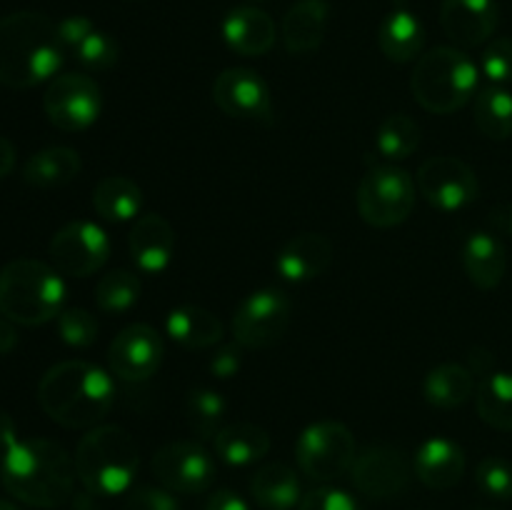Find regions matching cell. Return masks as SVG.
Instances as JSON below:
<instances>
[{
  "label": "cell",
  "mask_w": 512,
  "mask_h": 510,
  "mask_svg": "<svg viewBox=\"0 0 512 510\" xmlns=\"http://www.w3.org/2000/svg\"><path fill=\"white\" fill-rule=\"evenodd\" d=\"M165 345L155 328L133 323L120 330L108 348V365L113 378L123 383H143L158 373Z\"/></svg>",
  "instance_id": "obj_15"
},
{
  "label": "cell",
  "mask_w": 512,
  "mask_h": 510,
  "mask_svg": "<svg viewBox=\"0 0 512 510\" xmlns=\"http://www.w3.org/2000/svg\"><path fill=\"white\" fill-rule=\"evenodd\" d=\"M293 305L280 288H260L243 298L233 315L235 343L248 350H265L280 343L290 325Z\"/></svg>",
  "instance_id": "obj_9"
},
{
  "label": "cell",
  "mask_w": 512,
  "mask_h": 510,
  "mask_svg": "<svg viewBox=\"0 0 512 510\" xmlns=\"http://www.w3.org/2000/svg\"><path fill=\"white\" fill-rule=\"evenodd\" d=\"M375 148L385 160H408L420 148V125L405 113L388 115L378 125Z\"/></svg>",
  "instance_id": "obj_34"
},
{
  "label": "cell",
  "mask_w": 512,
  "mask_h": 510,
  "mask_svg": "<svg viewBox=\"0 0 512 510\" xmlns=\"http://www.w3.org/2000/svg\"><path fill=\"white\" fill-rule=\"evenodd\" d=\"M415 198L418 185L408 170L398 165H375L360 180L355 203L365 223L385 230L410 218Z\"/></svg>",
  "instance_id": "obj_7"
},
{
  "label": "cell",
  "mask_w": 512,
  "mask_h": 510,
  "mask_svg": "<svg viewBox=\"0 0 512 510\" xmlns=\"http://www.w3.org/2000/svg\"><path fill=\"white\" fill-rule=\"evenodd\" d=\"M355 455H358V445H355L353 430L338 420H320V423L308 425L295 443L300 470L318 483H330L350 473Z\"/></svg>",
  "instance_id": "obj_8"
},
{
  "label": "cell",
  "mask_w": 512,
  "mask_h": 510,
  "mask_svg": "<svg viewBox=\"0 0 512 510\" xmlns=\"http://www.w3.org/2000/svg\"><path fill=\"white\" fill-rule=\"evenodd\" d=\"M100 325L93 313L83 308H68L58 315V335L70 348H88L98 340Z\"/></svg>",
  "instance_id": "obj_38"
},
{
  "label": "cell",
  "mask_w": 512,
  "mask_h": 510,
  "mask_svg": "<svg viewBox=\"0 0 512 510\" xmlns=\"http://www.w3.org/2000/svg\"><path fill=\"white\" fill-rule=\"evenodd\" d=\"M65 60L58 23L43 13L20 10L0 18V83L35 88L58 75Z\"/></svg>",
  "instance_id": "obj_2"
},
{
  "label": "cell",
  "mask_w": 512,
  "mask_h": 510,
  "mask_svg": "<svg viewBox=\"0 0 512 510\" xmlns=\"http://www.w3.org/2000/svg\"><path fill=\"white\" fill-rule=\"evenodd\" d=\"M275 23L265 10L243 5L225 15L223 20V40L233 53L245 58H258L265 55L275 45Z\"/></svg>",
  "instance_id": "obj_22"
},
{
  "label": "cell",
  "mask_w": 512,
  "mask_h": 510,
  "mask_svg": "<svg viewBox=\"0 0 512 510\" xmlns=\"http://www.w3.org/2000/svg\"><path fill=\"white\" fill-rule=\"evenodd\" d=\"M475 408L490 428L512 433V373L493 370L483 375L475 390Z\"/></svg>",
  "instance_id": "obj_31"
},
{
  "label": "cell",
  "mask_w": 512,
  "mask_h": 510,
  "mask_svg": "<svg viewBox=\"0 0 512 510\" xmlns=\"http://www.w3.org/2000/svg\"><path fill=\"white\" fill-rule=\"evenodd\" d=\"M80 168H83V160L78 150L55 145V148H43L30 155L23 168V178L33 188H58L78 178Z\"/></svg>",
  "instance_id": "obj_30"
},
{
  "label": "cell",
  "mask_w": 512,
  "mask_h": 510,
  "mask_svg": "<svg viewBox=\"0 0 512 510\" xmlns=\"http://www.w3.org/2000/svg\"><path fill=\"white\" fill-rule=\"evenodd\" d=\"M418 193L443 213H455L473 205L480 195V180L465 160L455 155H435L418 170Z\"/></svg>",
  "instance_id": "obj_13"
},
{
  "label": "cell",
  "mask_w": 512,
  "mask_h": 510,
  "mask_svg": "<svg viewBox=\"0 0 512 510\" xmlns=\"http://www.w3.org/2000/svg\"><path fill=\"white\" fill-rule=\"evenodd\" d=\"M298 510H363L358 500L348 493V490L333 488V485H323V488L310 490L303 495Z\"/></svg>",
  "instance_id": "obj_41"
},
{
  "label": "cell",
  "mask_w": 512,
  "mask_h": 510,
  "mask_svg": "<svg viewBox=\"0 0 512 510\" xmlns=\"http://www.w3.org/2000/svg\"><path fill=\"white\" fill-rule=\"evenodd\" d=\"M0 510H20V508L15 503H10V500H0Z\"/></svg>",
  "instance_id": "obj_49"
},
{
  "label": "cell",
  "mask_w": 512,
  "mask_h": 510,
  "mask_svg": "<svg viewBox=\"0 0 512 510\" xmlns=\"http://www.w3.org/2000/svg\"><path fill=\"white\" fill-rule=\"evenodd\" d=\"M423 395L433 408L453 410L475 395V373L460 363H440L425 375Z\"/></svg>",
  "instance_id": "obj_29"
},
{
  "label": "cell",
  "mask_w": 512,
  "mask_h": 510,
  "mask_svg": "<svg viewBox=\"0 0 512 510\" xmlns=\"http://www.w3.org/2000/svg\"><path fill=\"white\" fill-rule=\"evenodd\" d=\"M165 333L183 348L203 350L223 340V323L200 305H178L165 318Z\"/></svg>",
  "instance_id": "obj_26"
},
{
  "label": "cell",
  "mask_w": 512,
  "mask_h": 510,
  "mask_svg": "<svg viewBox=\"0 0 512 510\" xmlns=\"http://www.w3.org/2000/svg\"><path fill=\"white\" fill-rule=\"evenodd\" d=\"M15 168V148L5 135H0V180L5 175H10V170Z\"/></svg>",
  "instance_id": "obj_47"
},
{
  "label": "cell",
  "mask_w": 512,
  "mask_h": 510,
  "mask_svg": "<svg viewBox=\"0 0 512 510\" xmlns=\"http://www.w3.org/2000/svg\"><path fill=\"white\" fill-rule=\"evenodd\" d=\"M480 75L490 85H512V38H495L480 55Z\"/></svg>",
  "instance_id": "obj_39"
},
{
  "label": "cell",
  "mask_w": 512,
  "mask_h": 510,
  "mask_svg": "<svg viewBox=\"0 0 512 510\" xmlns=\"http://www.w3.org/2000/svg\"><path fill=\"white\" fill-rule=\"evenodd\" d=\"M333 263V240L323 233L293 235L275 255V270L288 283H310Z\"/></svg>",
  "instance_id": "obj_18"
},
{
  "label": "cell",
  "mask_w": 512,
  "mask_h": 510,
  "mask_svg": "<svg viewBox=\"0 0 512 510\" xmlns=\"http://www.w3.org/2000/svg\"><path fill=\"white\" fill-rule=\"evenodd\" d=\"M95 30L93 20L85 18V15H70V18L60 20L58 23V35L60 43L65 45V50H75L90 33Z\"/></svg>",
  "instance_id": "obj_43"
},
{
  "label": "cell",
  "mask_w": 512,
  "mask_h": 510,
  "mask_svg": "<svg viewBox=\"0 0 512 510\" xmlns=\"http://www.w3.org/2000/svg\"><path fill=\"white\" fill-rule=\"evenodd\" d=\"M38 400L63 428H95L115 405L113 373L88 360H65L40 378Z\"/></svg>",
  "instance_id": "obj_3"
},
{
  "label": "cell",
  "mask_w": 512,
  "mask_h": 510,
  "mask_svg": "<svg viewBox=\"0 0 512 510\" xmlns=\"http://www.w3.org/2000/svg\"><path fill=\"white\" fill-rule=\"evenodd\" d=\"M475 125L490 140L512 135V93L505 85H485L473 98Z\"/></svg>",
  "instance_id": "obj_32"
},
{
  "label": "cell",
  "mask_w": 512,
  "mask_h": 510,
  "mask_svg": "<svg viewBox=\"0 0 512 510\" xmlns=\"http://www.w3.org/2000/svg\"><path fill=\"white\" fill-rule=\"evenodd\" d=\"M478 510H495V508H478Z\"/></svg>",
  "instance_id": "obj_50"
},
{
  "label": "cell",
  "mask_w": 512,
  "mask_h": 510,
  "mask_svg": "<svg viewBox=\"0 0 512 510\" xmlns=\"http://www.w3.org/2000/svg\"><path fill=\"white\" fill-rule=\"evenodd\" d=\"M350 478H353L355 488L368 498L390 500L408 490L410 478H413V465H410L408 455L395 445H368L355 455Z\"/></svg>",
  "instance_id": "obj_14"
},
{
  "label": "cell",
  "mask_w": 512,
  "mask_h": 510,
  "mask_svg": "<svg viewBox=\"0 0 512 510\" xmlns=\"http://www.w3.org/2000/svg\"><path fill=\"white\" fill-rule=\"evenodd\" d=\"M0 478L5 490L20 503L58 508L73 495L78 470L75 458L65 453L63 445L45 438H18L3 450Z\"/></svg>",
  "instance_id": "obj_1"
},
{
  "label": "cell",
  "mask_w": 512,
  "mask_h": 510,
  "mask_svg": "<svg viewBox=\"0 0 512 510\" xmlns=\"http://www.w3.org/2000/svg\"><path fill=\"white\" fill-rule=\"evenodd\" d=\"M205 510H253V508H250L248 500H245L243 495L235 493V490L220 488L210 495L208 503H205Z\"/></svg>",
  "instance_id": "obj_44"
},
{
  "label": "cell",
  "mask_w": 512,
  "mask_h": 510,
  "mask_svg": "<svg viewBox=\"0 0 512 510\" xmlns=\"http://www.w3.org/2000/svg\"><path fill=\"white\" fill-rule=\"evenodd\" d=\"M128 250L133 263L143 273L158 275L170 265L175 255V230L163 215L150 213L133 223L128 235Z\"/></svg>",
  "instance_id": "obj_19"
},
{
  "label": "cell",
  "mask_w": 512,
  "mask_h": 510,
  "mask_svg": "<svg viewBox=\"0 0 512 510\" xmlns=\"http://www.w3.org/2000/svg\"><path fill=\"white\" fill-rule=\"evenodd\" d=\"M378 45L385 58L393 63H410L425 48L423 20L408 5H395L380 23Z\"/></svg>",
  "instance_id": "obj_24"
},
{
  "label": "cell",
  "mask_w": 512,
  "mask_h": 510,
  "mask_svg": "<svg viewBox=\"0 0 512 510\" xmlns=\"http://www.w3.org/2000/svg\"><path fill=\"white\" fill-rule=\"evenodd\" d=\"M475 483L488 498L512 500V463L498 455H488L475 468Z\"/></svg>",
  "instance_id": "obj_37"
},
{
  "label": "cell",
  "mask_w": 512,
  "mask_h": 510,
  "mask_svg": "<svg viewBox=\"0 0 512 510\" xmlns=\"http://www.w3.org/2000/svg\"><path fill=\"white\" fill-rule=\"evenodd\" d=\"M13 440H18V433H15V423L5 410H0V448H8Z\"/></svg>",
  "instance_id": "obj_48"
},
{
  "label": "cell",
  "mask_w": 512,
  "mask_h": 510,
  "mask_svg": "<svg viewBox=\"0 0 512 510\" xmlns=\"http://www.w3.org/2000/svg\"><path fill=\"white\" fill-rule=\"evenodd\" d=\"M490 228L495 235L512 238V203H500L490 210Z\"/></svg>",
  "instance_id": "obj_45"
},
{
  "label": "cell",
  "mask_w": 512,
  "mask_h": 510,
  "mask_svg": "<svg viewBox=\"0 0 512 510\" xmlns=\"http://www.w3.org/2000/svg\"><path fill=\"white\" fill-rule=\"evenodd\" d=\"M213 100L225 115L240 120H273L268 83L250 68H228L215 78Z\"/></svg>",
  "instance_id": "obj_16"
},
{
  "label": "cell",
  "mask_w": 512,
  "mask_h": 510,
  "mask_svg": "<svg viewBox=\"0 0 512 510\" xmlns=\"http://www.w3.org/2000/svg\"><path fill=\"white\" fill-rule=\"evenodd\" d=\"M498 0H443L440 23L458 48H478L498 28Z\"/></svg>",
  "instance_id": "obj_17"
},
{
  "label": "cell",
  "mask_w": 512,
  "mask_h": 510,
  "mask_svg": "<svg viewBox=\"0 0 512 510\" xmlns=\"http://www.w3.org/2000/svg\"><path fill=\"white\" fill-rule=\"evenodd\" d=\"M43 110L55 128L78 133L100 118L103 93L100 85L85 73L55 75L43 95Z\"/></svg>",
  "instance_id": "obj_10"
},
{
  "label": "cell",
  "mask_w": 512,
  "mask_h": 510,
  "mask_svg": "<svg viewBox=\"0 0 512 510\" xmlns=\"http://www.w3.org/2000/svg\"><path fill=\"white\" fill-rule=\"evenodd\" d=\"M140 293H143V283L133 270H110L95 285V303L103 313L118 315L133 308L140 300Z\"/></svg>",
  "instance_id": "obj_35"
},
{
  "label": "cell",
  "mask_w": 512,
  "mask_h": 510,
  "mask_svg": "<svg viewBox=\"0 0 512 510\" xmlns=\"http://www.w3.org/2000/svg\"><path fill=\"white\" fill-rule=\"evenodd\" d=\"M243 345L233 343V345H220L218 353L210 358V373L220 380H228L233 375H238L240 365H243V353H240Z\"/></svg>",
  "instance_id": "obj_42"
},
{
  "label": "cell",
  "mask_w": 512,
  "mask_h": 510,
  "mask_svg": "<svg viewBox=\"0 0 512 510\" xmlns=\"http://www.w3.org/2000/svg\"><path fill=\"white\" fill-rule=\"evenodd\" d=\"M225 415H228V405L223 395L215 390L195 388L185 398V420L198 438L213 440L225 428Z\"/></svg>",
  "instance_id": "obj_33"
},
{
  "label": "cell",
  "mask_w": 512,
  "mask_h": 510,
  "mask_svg": "<svg viewBox=\"0 0 512 510\" xmlns=\"http://www.w3.org/2000/svg\"><path fill=\"white\" fill-rule=\"evenodd\" d=\"M150 470L163 488L173 493L198 495L213 485L215 458L198 440H173L155 450Z\"/></svg>",
  "instance_id": "obj_12"
},
{
  "label": "cell",
  "mask_w": 512,
  "mask_h": 510,
  "mask_svg": "<svg viewBox=\"0 0 512 510\" xmlns=\"http://www.w3.org/2000/svg\"><path fill=\"white\" fill-rule=\"evenodd\" d=\"M268 450V430L255 423H230L213 438V453L230 468H248L260 463Z\"/></svg>",
  "instance_id": "obj_25"
},
{
  "label": "cell",
  "mask_w": 512,
  "mask_h": 510,
  "mask_svg": "<svg viewBox=\"0 0 512 510\" xmlns=\"http://www.w3.org/2000/svg\"><path fill=\"white\" fill-rule=\"evenodd\" d=\"M15 343H18V333L13 328V320H8L0 313V355L10 353L15 348Z\"/></svg>",
  "instance_id": "obj_46"
},
{
  "label": "cell",
  "mask_w": 512,
  "mask_h": 510,
  "mask_svg": "<svg viewBox=\"0 0 512 510\" xmlns=\"http://www.w3.org/2000/svg\"><path fill=\"white\" fill-rule=\"evenodd\" d=\"M50 265L68 278H88L110 258V238L93 220H73L53 235Z\"/></svg>",
  "instance_id": "obj_11"
},
{
  "label": "cell",
  "mask_w": 512,
  "mask_h": 510,
  "mask_svg": "<svg viewBox=\"0 0 512 510\" xmlns=\"http://www.w3.org/2000/svg\"><path fill=\"white\" fill-rule=\"evenodd\" d=\"M410 90L420 108L435 115H450L478 95L480 65L465 50L440 45L418 58Z\"/></svg>",
  "instance_id": "obj_6"
},
{
  "label": "cell",
  "mask_w": 512,
  "mask_h": 510,
  "mask_svg": "<svg viewBox=\"0 0 512 510\" xmlns=\"http://www.w3.org/2000/svg\"><path fill=\"white\" fill-rule=\"evenodd\" d=\"M78 480L90 495L113 498L133 488L140 470V450L133 435L120 425H95L75 448Z\"/></svg>",
  "instance_id": "obj_4"
},
{
  "label": "cell",
  "mask_w": 512,
  "mask_h": 510,
  "mask_svg": "<svg viewBox=\"0 0 512 510\" xmlns=\"http://www.w3.org/2000/svg\"><path fill=\"white\" fill-rule=\"evenodd\" d=\"M250 495L263 510H295L303 500L300 478L290 465L268 463L255 470Z\"/></svg>",
  "instance_id": "obj_27"
},
{
  "label": "cell",
  "mask_w": 512,
  "mask_h": 510,
  "mask_svg": "<svg viewBox=\"0 0 512 510\" xmlns=\"http://www.w3.org/2000/svg\"><path fill=\"white\" fill-rule=\"evenodd\" d=\"M330 5L325 0H298L283 18V43L288 53L310 55L328 33Z\"/></svg>",
  "instance_id": "obj_23"
},
{
  "label": "cell",
  "mask_w": 512,
  "mask_h": 510,
  "mask_svg": "<svg viewBox=\"0 0 512 510\" xmlns=\"http://www.w3.org/2000/svg\"><path fill=\"white\" fill-rule=\"evenodd\" d=\"M460 260H463L465 275L478 290L498 288L508 270V253H505L503 240L493 230L470 233L463 243Z\"/></svg>",
  "instance_id": "obj_21"
},
{
  "label": "cell",
  "mask_w": 512,
  "mask_h": 510,
  "mask_svg": "<svg viewBox=\"0 0 512 510\" xmlns=\"http://www.w3.org/2000/svg\"><path fill=\"white\" fill-rule=\"evenodd\" d=\"M65 280L53 265L33 258L10 260L0 270V313L18 325H43L65 310Z\"/></svg>",
  "instance_id": "obj_5"
},
{
  "label": "cell",
  "mask_w": 512,
  "mask_h": 510,
  "mask_svg": "<svg viewBox=\"0 0 512 510\" xmlns=\"http://www.w3.org/2000/svg\"><path fill=\"white\" fill-rule=\"evenodd\" d=\"M93 208L105 223H128L143 208V190L128 175H108L95 185Z\"/></svg>",
  "instance_id": "obj_28"
},
{
  "label": "cell",
  "mask_w": 512,
  "mask_h": 510,
  "mask_svg": "<svg viewBox=\"0 0 512 510\" xmlns=\"http://www.w3.org/2000/svg\"><path fill=\"white\" fill-rule=\"evenodd\" d=\"M80 65L88 70H110L120 60V45L118 40L103 30H93L78 48L73 50Z\"/></svg>",
  "instance_id": "obj_36"
},
{
  "label": "cell",
  "mask_w": 512,
  "mask_h": 510,
  "mask_svg": "<svg viewBox=\"0 0 512 510\" xmlns=\"http://www.w3.org/2000/svg\"><path fill=\"white\" fill-rule=\"evenodd\" d=\"M413 470L420 483L430 490H450L463 480L465 453L455 440L428 438L415 450Z\"/></svg>",
  "instance_id": "obj_20"
},
{
  "label": "cell",
  "mask_w": 512,
  "mask_h": 510,
  "mask_svg": "<svg viewBox=\"0 0 512 510\" xmlns=\"http://www.w3.org/2000/svg\"><path fill=\"white\" fill-rule=\"evenodd\" d=\"M125 510H180V503L173 490L163 485H138L128 490Z\"/></svg>",
  "instance_id": "obj_40"
}]
</instances>
